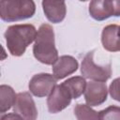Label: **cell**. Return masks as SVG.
I'll return each instance as SVG.
<instances>
[{"instance_id":"1","label":"cell","mask_w":120,"mask_h":120,"mask_svg":"<svg viewBox=\"0 0 120 120\" xmlns=\"http://www.w3.org/2000/svg\"><path fill=\"white\" fill-rule=\"evenodd\" d=\"M38 31L33 24H14L7 28L4 36L8 50L13 56H22L36 39Z\"/></svg>"},{"instance_id":"2","label":"cell","mask_w":120,"mask_h":120,"mask_svg":"<svg viewBox=\"0 0 120 120\" xmlns=\"http://www.w3.org/2000/svg\"><path fill=\"white\" fill-rule=\"evenodd\" d=\"M33 54L38 61L45 65H53L58 59L54 32L50 24L42 23L39 26L33 45Z\"/></svg>"},{"instance_id":"3","label":"cell","mask_w":120,"mask_h":120,"mask_svg":"<svg viewBox=\"0 0 120 120\" xmlns=\"http://www.w3.org/2000/svg\"><path fill=\"white\" fill-rule=\"evenodd\" d=\"M36 12L34 0H1L0 17L7 22L32 18Z\"/></svg>"},{"instance_id":"4","label":"cell","mask_w":120,"mask_h":120,"mask_svg":"<svg viewBox=\"0 0 120 120\" xmlns=\"http://www.w3.org/2000/svg\"><path fill=\"white\" fill-rule=\"evenodd\" d=\"M94 51L88 52L83 57L81 65V73L85 79L98 81V82H106L112 76V68L111 64L104 66L97 65L94 62Z\"/></svg>"},{"instance_id":"5","label":"cell","mask_w":120,"mask_h":120,"mask_svg":"<svg viewBox=\"0 0 120 120\" xmlns=\"http://www.w3.org/2000/svg\"><path fill=\"white\" fill-rule=\"evenodd\" d=\"M73 98L69 89L62 82L56 84L47 98L48 110L51 113H57L66 109Z\"/></svg>"},{"instance_id":"6","label":"cell","mask_w":120,"mask_h":120,"mask_svg":"<svg viewBox=\"0 0 120 120\" xmlns=\"http://www.w3.org/2000/svg\"><path fill=\"white\" fill-rule=\"evenodd\" d=\"M57 79L53 74L38 73L34 75L28 84L29 91L32 95L38 98H44L49 96L53 87L56 85Z\"/></svg>"},{"instance_id":"7","label":"cell","mask_w":120,"mask_h":120,"mask_svg":"<svg viewBox=\"0 0 120 120\" xmlns=\"http://www.w3.org/2000/svg\"><path fill=\"white\" fill-rule=\"evenodd\" d=\"M13 112L19 114L22 119L35 120L38 117V110L29 92L17 94V98L13 105Z\"/></svg>"},{"instance_id":"8","label":"cell","mask_w":120,"mask_h":120,"mask_svg":"<svg viewBox=\"0 0 120 120\" xmlns=\"http://www.w3.org/2000/svg\"><path fill=\"white\" fill-rule=\"evenodd\" d=\"M84 99L86 104L91 107L99 106L103 104L108 96V89L105 82L93 81L86 84L84 90Z\"/></svg>"},{"instance_id":"9","label":"cell","mask_w":120,"mask_h":120,"mask_svg":"<svg viewBox=\"0 0 120 120\" xmlns=\"http://www.w3.org/2000/svg\"><path fill=\"white\" fill-rule=\"evenodd\" d=\"M42 9L48 21L52 23L61 22L67 14L65 0H42Z\"/></svg>"},{"instance_id":"10","label":"cell","mask_w":120,"mask_h":120,"mask_svg":"<svg viewBox=\"0 0 120 120\" xmlns=\"http://www.w3.org/2000/svg\"><path fill=\"white\" fill-rule=\"evenodd\" d=\"M78 68L79 63L76 58L71 55H62L52 65V74L57 80H62L74 73Z\"/></svg>"},{"instance_id":"11","label":"cell","mask_w":120,"mask_h":120,"mask_svg":"<svg viewBox=\"0 0 120 120\" xmlns=\"http://www.w3.org/2000/svg\"><path fill=\"white\" fill-rule=\"evenodd\" d=\"M117 24H109L105 26L101 33V43L103 48L108 52L120 51V37Z\"/></svg>"},{"instance_id":"12","label":"cell","mask_w":120,"mask_h":120,"mask_svg":"<svg viewBox=\"0 0 120 120\" xmlns=\"http://www.w3.org/2000/svg\"><path fill=\"white\" fill-rule=\"evenodd\" d=\"M88 11L90 16L96 21H104L113 16L111 0H91Z\"/></svg>"},{"instance_id":"13","label":"cell","mask_w":120,"mask_h":120,"mask_svg":"<svg viewBox=\"0 0 120 120\" xmlns=\"http://www.w3.org/2000/svg\"><path fill=\"white\" fill-rule=\"evenodd\" d=\"M17 95L13 88L7 84L0 85V112L5 113L13 107Z\"/></svg>"},{"instance_id":"14","label":"cell","mask_w":120,"mask_h":120,"mask_svg":"<svg viewBox=\"0 0 120 120\" xmlns=\"http://www.w3.org/2000/svg\"><path fill=\"white\" fill-rule=\"evenodd\" d=\"M70 91L73 98H80L82 93H84V90L86 88V81L83 76H74L68 80H66L63 82Z\"/></svg>"},{"instance_id":"15","label":"cell","mask_w":120,"mask_h":120,"mask_svg":"<svg viewBox=\"0 0 120 120\" xmlns=\"http://www.w3.org/2000/svg\"><path fill=\"white\" fill-rule=\"evenodd\" d=\"M74 115L78 120L83 119H99L98 112H96L88 104L78 103L74 108Z\"/></svg>"},{"instance_id":"16","label":"cell","mask_w":120,"mask_h":120,"mask_svg":"<svg viewBox=\"0 0 120 120\" xmlns=\"http://www.w3.org/2000/svg\"><path fill=\"white\" fill-rule=\"evenodd\" d=\"M99 119H118L120 120V107L109 106L106 109L98 112Z\"/></svg>"},{"instance_id":"17","label":"cell","mask_w":120,"mask_h":120,"mask_svg":"<svg viewBox=\"0 0 120 120\" xmlns=\"http://www.w3.org/2000/svg\"><path fill=\"white\" fill-rule=\"evenodd\" d=\"M108 91L112 99L120 102V78H116L111 82Z\"/></svg>"},{"instance_id":"18","label":"cell","mask_w":120,"mask_h":120,"mask_svg":"<svg viewBox=\"0 0 120 120\" xmlns=\"http://www.w3.org/2000/svg\"><path fill=\"white\" fill-rule=\"evenodd\" d=\"M112 9H113V16L120 17V0H111Z\"/></svg>"},{"instance_id":"19","label":"cell","mask_w":120,"mask_h":120,"mask_svg":"<svg viewBox=\"0 0 120 120\" xmlns=\"http://www.w3.org/2000/svg\"><path fill=\"white\" fill-rule=\"evenodd\" d=\"M1 119L4 120V119H22L21 116L17 113H15L14 112L12 113H9V114H6V115H2L1 116Z\"/></svg>"},{"instance_id":"20","label":"cell","mask_w":120,"mask_h":120,"mask_svg":"<svg viewBox=\"0 0 120 120\" xmlns=\"http://www.w3.org/2000/svg\"><path fill=\"white\" fill-rule=\"evenodd\" d=\"M79 1H81V2H86V1H88V0H79Z\"/></svg>"},{"instance_id":"21","label":"cell","mask_w":120,"mask_h":120,"mask_svg":"<svg viewBox=\"0 0 120 120\" xmlns=\"http://www.w3.org/2000/svg\"><path fill=\"white\" fill-rule=\"evenodd\" d=\"M119 37H120V28H119Z\"/></svg>"}]
</instances>
